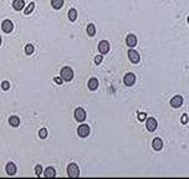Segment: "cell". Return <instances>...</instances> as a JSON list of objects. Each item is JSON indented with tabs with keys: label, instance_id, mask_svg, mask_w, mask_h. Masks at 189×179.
I'll return each instance as SVG.
<instances>
[{
	"label": "cell",
	"instance_id": "obj_21",
	"mask_svg": "<svg viewBox=\"0 0 189 179\" xmlns=\"http://www.w3.org/2000/svg\"><path fill=\"white\" fill-rule=\"evenodd\" d=\"M34 9H35V4H34V2H30V4H29V6H27V7L24 10V11H25V15H29V14H31Z\"/></svg>",
	"mask_w": 189,
	"mask_h": 179
},
{
	"label": "cell",
	"instance_id": "obj_17",
	"mask_svg": "<svg viewBox=\"0 0 189 179\" xmlns=\"http://www.w3.org/2000/svg\"><path fill=\"white\" fill-rule=\"evenodd\" d=\"M97 87H98V80L94 77V79H91V80L89 81V89L94 91V90H97Z\"/></svg>",
	"mask_w": 189,
	"mask_h": 179
},
{
	"label": "cell",
	"instance_id": "obj_30",
	"mask_svg": "<svg viewBox=\"0 0 189 179\" xmlns=\"http://www.w3.org/2000/svg\"><path fill=\"white\" fill-rule=\"evenodd\" d=\"M0 45H1V37H0Z\"/></svg>",
	"mask_w": 189,
	"mask_h": 179
},
{
	"label": "cell",
	"instance_id": "obj_29",
	"mask_svg": "<svg viewBox=\"0 0 189 179\" xmlns=\"http://www.w3.org/2000/svg\"><path fill=\"white\" fill-rule=\"evenodd\" d=\"M54 81H55L57 85H61V84L64 82V80H62L61 77H55V79H54Z\"/></svg>",
	"mask_w": 189,
	"mask_h": 179
},
{
	"label": "cell",
	"instance_id": "obj_27",
	"mask_svg": "<svg viewBox=\"0 0 189 179\" xmlns=\"http://www.w3.org/2000/svg\"><path fill=\"white\" fill-rule=\"evenodd\" d=\"M146 118H147L146 113H143V112H139V113H138V119H139V121H144Z\"/></svg>",
	"mask_w": 189,
	"mask_h": 179
},
{
	"label": "cell",
	"instance_id": "obj_7",
	"mask_svg": "<svg viewBox=\"0 0 189 179\" xmlns=\"http://www.w3.org/2000/svg\"><path fill=\"white\" fill-rule=\"evenodd\" d=\"M183 104V97L182 96H174L172 99H171V106L174 107V108H178Z\"/></svg>",
	"mask_w": 189,
	"mask_h": 179
},
{
	"label": "cell",
	"instance_id": "obj_12",
	"mask_svg": "<svg viewBox=\"0 0 189 179\" xmlns=\"http://www.w3.org/2000/svg\"><path fill=\"white\" fill-rule=\"evenodd\" d=\"M152 147L154 151H161L162 147H163V141L161 138H154L153 142H152Z\"/></svg>",
	"mask_w": 189,
	"mask_h": 179
},
{
	"label": "cell",
	"instance_id": "obj_3",
	"mask_svg": "<svg viewBox=\"0 0 189 179\" xmlns=\"http://www.w3.org/2000/svg\"><path fill=\"white\" fill-rule=\"evenodd\" d=\"M75 119L79 122H84L86 119V112L84 108L79 107L77 109H75Z\"/></svg>",
	"mask_w": 189,
	"mask_h": 179
},
{
	"label": "cell",
	"instance_id": "obj_10",
	"mask_svg": "<svg viewBox=\"0 0 189 179\" xmlns=\"http://www.w3.org/2000/svg\"><path fill=\"white\" fill-rule=\"evenodd\" d=\"M128 57L133 64H138L139 62V55L137 51L134 50H128Z\"/></svg>",
	"mask_w": 189,
	"mask_h": 179
},
{
	"label": "cell",
	"instance_id": "obj_19",
	"mask_svg": "<svg viewBox=\"0 0 189 179\" xmlns=\"http://www.w3.org/2000/svg\"><path fill=\"white\" fill-rule=\"evenodd\" d=\"M76 17H77V11H76L75 9H71V10L69 11V19H70L71 21H75Z\"/></svg>",
	"mask_w": 189,
	"mask_h": 179
},
{
	"label": "cell",
	"instance_id": "obj_5",
	"mask_svg": "<svg viewBox=\"0 0 189 179\" xmlns=\"http://www.w3.org/2000/svg\"><path fill=\"white\" fill-rule=\"evenodd\" d=\"M123 82H124V85L126 86H128V87H131V86H133L134 85V82H136V76L133 75V74H127L126 76H124V79H123Z\"/></svg>",
	"mask_w": 189,
	"mask_h": 179
},
{
	"label": "cell",
	"instance_id": "obj_20",
	"mask_svg": "<svg viewBox=\"0 0 189 179\" xmlns=\"http://www.w3.org/2000/svg\"><path fill=\"white\" fill-rule=\"evenodd\" d=\"M87 34H89L90 36H94V34H96V27H94V24H90V25L87 26Z\"/></svg>",
	"mask_w": 189,
	"mask_h": 179
},
{
	"label": "cell",
	"instance_id": "obj_26",
	"mask_svg": "<svg viewBox=\"0 0 189 179\" xmlns=\"http://www.w3.org/2000/svg\"><path fill=\"white\" fill-rule=\"evenodd\" d=\"M101 62H102V56H101V55L96 56V57H94V64H96V65H99Z\"/></svg>",
	"mask_w": 189,
	"mask_h": 179
},
{
	"label": "cell",
	"instance_id": "obj_24",
	"mask_svg": "<svg viewBox=\"0 0 189 179\" xmlns=\"http://www.w3.org/2000/svg\"><path fill=\"white\" fill-rule=\"evenodd\" d=\"M35 172H36V176H37V177H40V176H41V173H42V167H41L40 164H39V166H36Z\"/></svg>",
	"mask_w": 189,
	"mask_h": 179
},
{
	"label": "cell",
	"instance_id": "obj_11",
	"mask_svg": "<svg viewBox=\"0 0 189 179\" xmlns=\"http://www.w3.org/2000/svg\"><path fill=\"white\" fill-rule=\"evenodd\" d=\"M126 44L129 46V47H133V46H136L137 45V37L134 36V35H128L127 37H126Z\"/></svg>",
	"mask_w": 189,
	"mask_h": 179
},
{
	"label": "cell",
	"instance_id": "obj_23",
	"mask_svg": "<svg viewBox=\"0 0 189 179\" xmlns=\"http://www.w3.org/2000/svg\"><path fill=\"white\" fill-rule=\"evenodd\" d=\"M39 137H40V138H46V137H47V129L41 128V129L39 131Z\"/></svg>",
	"mask_w": 189,
	"mask_h": 179
},
{
	"label": "cell",
	"instance_id": "obj_22",
	"mask_svg": "<svg viewBox=\"0 0 189 179\" xmlns=\"http://www.w3.org/2000/svg\"><path fill=\"white\" fill-rule=\"evenodd\" d=\"M34 50H35V49H34V46H32L31 44H29V45L25 46V54H26V55H31V54L34 52Z\"/></svg>",
	"mask_w": 189,
	"mask_h": 179
},
{
	"label": "cell",
	"instance_id": "obj_18",
	"mask_svg": "<svg viewBox=\"0 0 189 179\" xmlns=\"http://www.w3.org/2000/svg\"><path fill=\"white\" fill-rule=\"evenodd\" d=\"M51 5L54 9H61L64 5V0H51Z\"/></svg>",
	"mask_w": 189,
	"mask_h": 179
},
{
	"label": "cell",
	"instance_id": "obj_4",
	"mask_svg": "<svg viewBox=\"0 0 189 179\" xmlns=\"http://www.w3.org/2000/svg\"><path fill=\"white\" fill-rule=\"evenodd\" d=\"M12 29H14V25H12V22H11L10 20H4V21H2V24H1V30H2L5 34H10V32L12 31Z\"/></svg>",
	"mask_w": 189,
	"mask_h": 179
},
{
	"label": "cell",
	"instance_id": "obj_15",
	"mask_svg": "<svg viewBox=\"0 0 189 179\" xmlns=\"http://www.w3.org/2000/svg\"><path fill=\"white\" fill-rule=\"evenodd\" d=\"M9 123H10L11 127H17V126L20 124V119H19V117H16V116H11V117L9 118Z\"/></svg>",
	"mask_w": 189,
	"mask_h": 179
},
{
	"label": "cell",
	"instance_id": "obj_25",
	"mask_svg": "<svg viewBox=\"0 0 189 179\" xmlns=\"http://www.w3.org/2000/svg\"><path fill=\"white\" fill-rule=\"evenodd\" d=\"M9 87H10V84H9L7 81H4V82L1 84V89L4 90V91H6V90H9Z\"/></svg>",
	"mask_w": 189,
	"mask_h": 179
},
{
	"label": "cell",
	"instance_id": "obj_28",
	"mask_svg": "<svg viewBox=\"0 0 189 179\" xmlns=\"http://www.w3.org/2000/svg\"><path fill=\"white\" fill-rule=\"evenodd\" d=\"M182 123H183V124H187V123H188V114H183V116H182Z\"/></svg>",
	"mask_w": 189,
	"mask_h": 179
},
{
	"label": "cell",
	"instance_id": "obj_6",
	"mask_svg": "<svg viewBox=\"0 0 189 179\" xmlns=\"http://www.w3.org/2000/svg\"><path fill=\"white\" fill-rule=\"evenodd\" d=\"M77 133H79L80 137L85 138V137H87V136L90 134V127H89L87 124H81V126L79 127V129H77Z\"/></svg>",
	"mask_w": 189,
	"mask_h": 179
},
{
	"label": "cell",
	"instance_id": "obj_13",
	"mask_svg": "<svg viewBox=\"0 0 189 179\" xmlns=\"http://www.w3.org/2000/svg\"><path fill=\"white\" fill-rule=\"evenodd\" d=\"M16 171H17V169H16V166H15L14 163L10 162V163L6 164V173H7L9 176H14V174L16 173Z\"/></svg>",
	"mask_w": 189,
	"mask_h": 179
},
{
	"label": "cell",
	"instance_id": "obj_16",
	"mask_svg": "<svg viewBox=\"0 0 189 179\" xmlns=\"http://www.w3.org/2000/svg\"><path fill=\"white\" fill-rule=\"evenodd\" d=\"M45 177L46 178H52V177H55L56 176V172H55V169L52 168V167H49V168H46L45 169Z\"/></svg>",
	"mask_w": 189,
	"mask_h": 179
},
{
	"label": "cell",
	"instance_id": "obj_2",
	"mask_svg": "<svg viewBox=\"0 0 189 179\" xmlns=\"http://www.w3.org/2000/svg\"><path fill=\"white\" fill-rule=\"evenodd\" d=\"M67 173H69V177H70V178H77V177L80 176V171H79L77 164L71 163V164L67 167Z\"/></svg>",
	"mask_w": 189,
	"mask_h": 179
},
{
	"label": "cell",
	"instance_id": "obj_9",
	"mask_svg": "<svg viewBox=\"0 0 189 179\" xmlns=\"http://www.w3.org/2000/svg\"><path fill=\"white\" fill-rule=\"evenodd\" d=\"M98 50H99L101 54H107L109 51V44H108V41H106V40L101 41L98 44Z\"/></svg>",
	"mask_w": 189,
	"mask_h": 179
},
{
	"label": "cell",
	"instance_id": "obj_1",
	"mask_svg": "<svg viewBox=\"0 0 189 179\" xmlns=\"http://www.w3.org/2000/svg\"><path fill=\"white\" fill-rule=\"evenodd\" d=\"M61 79L64 81H66V82L71 81L74 79V71H72V69L71 67H64L61 70Z\"/></svg>",
	"mask_w": 189,
	"mask_h": 179
},
{
	"label": "cell",
	"instance_id": "obj_8",
	"mask_svg": "<svg viewBox=\"0 0 189 179\" xmlns=\"http://www.w3.org/2000/svg\"><path fill=\"white\" fill-rule=\"evenodd\" d=\"M146 126H147V129H148L149 132H153V131H156V128H157V121H156L153 117H149V118H147Z\"/></svg>",
	"mask_w": 189,
	"mask_h": 179
},
{
	"label": "cell",
	"instance_id": "obj_14",
	"mask_svg": "<svg viewBox=\"0 0 189 179\" xmlns=\"http://www.w3.org/2000/svg\"><path fill=\"white\" fill-rule=\"evenodd\" d=\"M24 6H25V1L24 0H14L12 1V7L15 9V10H22L24 9Z\"/></svg>",
	"mask_w": 189,
	"mask_h": 179
}]
</instances>
